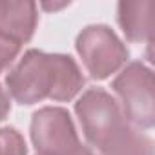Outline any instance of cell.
<instances>
[{
	"instance_id": "7",
	"label": "cell",
	"mask_w": 155,
	"mask_h": 155,
	"mask_svg": "<svg viewBox=\"0 0 155 155\" xmlns=\"http://www.w3.org/2000/svg\"><path fill=\"white\" fill-rule=\"evenodd\" d=\"M155 4L153 0H133L120 2L117 8L119 26L130 42L153 44V22H155Z\"/></svg>"
},
{
	"instance_id": "3",
	"label": "cell",
	"mask_w": 155,
	"mask_h": 155,
	"mask_svg": "<svg viewBox=\"0 0 155 155\" xmlns=\"http://www.w3.org/2000/svg\"><path fill=\"white\" fill-rule=\"evenodd\" d=\"M111 91L117 95V104L126 120L148 131L155 124V84L153 71L142 62H130L111 82Z\"/></svg>"
},
{
	"instance_id": "9",
	"label": "cell",
	"mask_w": 155,
	"mask_h": 155,
	"mask_svg": "<svg viewBox=\"0 0 155 155\" xmlns=\"http://www.w3.org/2000/svg\"><path fill=\"white\" fill-rule=\"evenodd\" d=\"M18 53H20V46L13 44L9 40L0 38V75L6 73L13 66V62L18 57Z\"/></svg>"
},
{
	"instance_id": "4",
	"label": "cell",
	"mask_w": 155,
	"mask_h": 155,
	"mask_svg": "<svg viewBox=\"0 0 155 155\" xmlns=\"http://www.w3.org/2000/svg\"><path fill=\"white\" fill-rule=\"evenodd\" d=\"M29 133L37 155H97L81 142L69 111L60 106L37 110Z\"/></svg>"
},
{
	"instance_id": "5",
	"label": "cell",
	"mask_w": 155,
	"mask_h": 155,
	"mask_svg": "<svg viewBox=\"0 0 155 155\" xmlns=\"http://www.w3.org/2000/svg\"><path fill=\"white\" fill-rule=\"evenodd\" d=\"M75 48L93 81H104L120 71L130 58L126 44L104 24L86 26L77 37Z\"/></svg>"
},
{
	"instance_id": "2",
	"label": "cell",
	"mask_w": 155,
	"mask_h": 155,
	"mask_svg": "<svg viewBox=\"0 0 155 155\" xmlns=\"http://www.w3.org/2000/svg\"><path fill=\"white\" fill-rule=\"evenodd\" d=\"M75 115L97 155H153V140L126 120L104 88L86 90L75 102Z\"/></svg>"
},
{
	"instance_id": "1",
	"label": "cell",
	"mask_w": 155,
	"mask_h": 155,
	"mask_svg": "<svg viewBox=\"0 0 155 155\" xmlns=\"http://www.w3.org/2000/svg\"><path fill=\"white\" fill-rule=\"evenodd\" d=\"M84 84L86 79L73 57L28 49L6 77V93L22 106L42 101L69 102Z\"/></svg>"
},
{
	"instance_id": "6",
	"label": "cell",
	"mask_w": 155,
	"mask_h": 155,
	"mask_svg": "<svg viewBox=\"0 0 155 155\" xmlns=\"http://www.w3.org/2000/svg\"><path fill=\"white\" fill-rule=\"evenodd\" d=\"M38 6L31 0H0V38L22 48L35 35Z\"/></svg>"
},
{
	"instance_id": "10",
	"label": "cell",
	"mask_w": 155,
	"mask_h": 155,
	"mask_svg": "<svg viewBox=\"0 0 155 155\" xmlns=\"http://www.w3.org/2000/svg\"><path fill=\"white\" fill-rule=\"evenodd\" d=\"M11 111V102H9V95L6 93V90L0 86V122H2Z\"/></svg>"
},
{
	"instance_id": "8",
	"label": "cell",
	"mask_w": 155,
	"mask_h": 155,
	"mask_svg": "<svg viewBox=\"0 0 155 155\" xmlns=\"http://www.w3.org/2000/svg\"><path fill=\"white\" fill-rule=\"evenodd\" d=\"M0 155H28L26 140L17 128H0Z\"/></svg>"
},
{
	"instance_id": "11",
	"label": "cell",
	"mask_w": 155,
	"mask_h": 155,
	"mask_svg": "<svg viewBox=\"0 0 155 155\" xmlns=\"http://www.w3.org/2000/svg\"><path fill=\"white\" fill-rule=\"evenodd\" d=\"M68 6V2H62V4H42V8L44 9H60V8H66Z\"/></svg>"
}]
</instances>
